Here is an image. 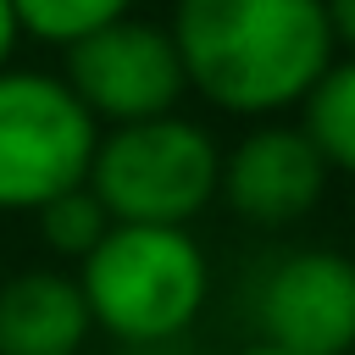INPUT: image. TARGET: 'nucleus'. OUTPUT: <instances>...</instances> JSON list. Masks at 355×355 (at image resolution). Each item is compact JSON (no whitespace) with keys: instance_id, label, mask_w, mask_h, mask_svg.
<instances>
[{"instance_id":"1","label":"nucleus","mask_w":355,"mask_h":355,"mask_svg":"<svg viewBox=\"0 0 355 355\" xmlns=\"http://www.w3.org/2000/svg\"><path fill=\"white\" fill-rule=\"evenodd\" d=\"M166 33L189 94L250 122L300 105L338 55L322 0H172Z\"/></svg>"},{"instance_id":"11","label":"nucleus","mask_w":355,"mask_h":355,"mask_svg":"<svg viewBox=\"0 0 355 355\" xmlns=\"http://www.w3.org/2000/svg\"><path fill=\"white\" fill-rule=\"evenodd\" d=\"M133 0H11V17L22 28V39H44V44H78L83 33L128 17Z\"/></svg>"},{"instance_id":"8","label":"nucleus","mask_w":355,"mask_h":355,"mask_svg":"<svg viewBox=\"0 0 355 355\" xmlns=\"http://www.w3.org/2000/svg\"><path fill=\"white\" fill-rule=\"evenodd\" d=\"M94 322L61 266H22L0 283V355H83Z\"/></svg>"},{"instance_id":"6","label":"nucleus","mask_w":355,"mask_h":355,"mask_svg":"<svg viewBox=\"0 0 355 355\" xmlns=\"http://www.w3.org/2000/svg\"><path fill=\"white\" fill-rule=\"evenodd\" d=\"M255 344L283 355H355V255L333 244L283 250L250 294Z\"/></svg>"},{"instance_id":"15","label":"nucleus","mask_w":355,"mask_h":355,"mask_svg":"<svg viewBox=\"0 0 355 355\" xmlns=\"http://www.w3.org/2000/svg\"><path fill=\"white\" fill-rule=\"evenodd\" d=\"M233 355H283V349H266V344H244V349H233Z\"/></svg>"},{"instance_id":"3","label":"nucleus","mask_w":355,"mask_h":355,"mask_svg":"<svg viewBox=\"0 0 355 355\" xmlns=\"http://www.w3.org/2000/svg\"><path fill=\"white\" fill-rule=\"evenodd\" d=\"M222 189V144L205 122L172 111L128 128H100L89 194L111 222L189 227Z\"/></svg>"},{"instance_id":"10","label":"nucleus","mask_w":355,"mask_h":355,"mask_svg":"<svg viewBox=\"0 0 355 355\" xmlns=\"http://www.w3.org/2000/svg\"><path fill=\"white\" fill-rule=\"evenodd\" d=\"M105 227H111V216L100 211V200L89 194V183H83V189H67V194H55L50 205L33 211V233H39V244H44L50 255L72 261V266L105 239Z\"/></svg>"},{"instance_id":"4","label":"nucleus","mask_w":355,"mask_h":355,"mask_svg":"<svg viewBox=\"0 0 355 355\" xmlns=\"http://www.w3.org/2000/svg\"><path fill=\"white\" fill-rule=\"evenodd\" d=\"M100 122L78 105L61 72L6 67L0 72V211L33 216L67 189L89 183Z\"/></svg>"},{"instance_id":"5","label":"nucleus","mask_w":355,"mask_h":355,"mask_svg":"<svg viewBox=\"0 0 355 355\" xmlns=\"http://www.w3.org/2000/svg\"><path fill=\"white\" fill-rule=\"evenodd\" d=\"M61 83L78 94V105L100 128H128L150 116H172L189 94L178 50L166 22H150L139 11L83 33L61 50Z\"/></svg>"},{"instance_id":"7","label":"nucleus","mask_w":355,"mask_h":355,"mask_svg":"<svg viewBox=\"0 0 355 355\" xmlns=\"http://www.w3.org/2000/svg\"><path fill=\"white\" fill-rule=\"evenodd\" d=\"M327 161L311 150L300 122H255L233 150H222V189L227 211L250 227H294L327 194Z\"/></svg>"},{"instance_id":"13","label":"nucleus","mask_w":355,"mask_h":355,"mask_svg":"<svg viewBox=\"0 0 355 355\" xmlns=\"http://www.w3.org/2000/svg\"><path fill=\"white\" fill-rule=\"evenodd\" d=\"M17 44H22V28H17V17H11V0H0V72L11 67Z\"/></svg>"},{"instance_id":"14","label":"nucleus","mask_w":355,"mask_h":355,"mask_svg":"<svg viewBox=\"0 0 355 355\" xmlns=\"http://www.w3.org/2000/svg\"><path fill=\"white\" fill-rule=\"evenodd\" d=\"M116 355H183V344H150V349H116Z\"/></svg>"},{"instance_id":"12","label":"nucleus","mask_w":355,"mask_h":355,"mask_svg":"<svg viewBox=\"0 0 355 355\" xmlns=\"http://www.w3.org/2000/svg\"><path fill=\"white\" fill-rule=\"evenodd\" d=\"M327 6V28H333V50L355 55V0H322Z\"/></svg>"},{"instance_id":"2","label":"nucleus","mask_w":355,"mask_h":355,"mask_svg":"<svg viewBox=\"0 0 355 355\" xmlns=\"http://www.w3.org/2000/svg\"><path fill=\"white\" fill-rule=\"evenodd\" d=\"M72 277L94 333H105L116 349L183 344L211 300V255L194 227L111 222Z\"/></svg>"},{"instance_id":"9","label":"nucleus","mask_w":355,"mask_h":355,"mask_svg":"<svg viewBox=\"0 0 355 355\" xmlns=\"http://www.w3.org/2000/svg\"><path fill=\"white\" fill-rule=\"evenodd\" d=\"M300 133L327 161V172L355 178V55H333L327 72L300 100Z\"/></svg>"}]
</instances>
